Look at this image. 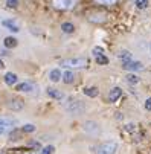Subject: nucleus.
Returning a JSON list of instances; mask_svg holds the SVG:
<instances>
[{
    "mask_svg": "<svg viewBox=\"0 0 151 154\" xmlns=\"http://www.w3.org/2000/svg\"><path fill=\"white\" fill-rule=\"evenodd\" d=\"M87 58L84 57H75V58H66V60H61L60 66L61 67H67V69H82L87 66Z\"/></svg>",
    "mask_w": 151,
    "mask_h": 154,
    "instance_id": "f257e3e1",
    "label": "nucleus"
},
{
    "mask_svg": "<svg viewBox=\"0 0 151 154\" xmlns=\"http://www.w3.org/2000/svg\"><path fill=\"white\" fill-rule=\"evenodd\" d=\"M52 5L60 11H70L78 5V0H52Z\"/></svg>",
    "mask_w": 151,
    "mask_h": 154,
    "instance_id": "f03ea898",
    "label": "nucleus"
},
{
    "mask_svg": "<svg viewBox=\"0 0 151 154\" xmlns=\"http://www.w3.org/2000/svg\"><path fill=\"white\" fill-rule=\"evenodd\" d=\"M66 110L70 113V115H81L84 110H85V105L81 102V101H78V99H75V101H69L67 104H66Z\"/></svg>",
    "mask_w": 151,
    "mask_h": 154,
    "instance_id": "7ed1b4c3",
    "label": "nucleus"
},
{
    "mask_svg": "<svg viewBox=\"0 0 151 154\" xmlns=\"http://www.w3.org/2000/svg\"><path fill=\"white\" fill-rule=\"evenodd\" d=\"M118 149V143L113 140H107L104 143H101L96 149V154H115Z\"/></svg>",
    "mask_w": 151,
    "mask_h": 154,
    "instance_id": "20e7f679",
    "label": "nucleus"
},
{
    "mask_svg": "<svg viewBox=\"0 0 151 154\" xmlns=\"http://www.w3.org/2000/svg\"><path fill=\"white\" fill-rule=\"evenodd\" d=\"M15 90L17 92H21V93H32V92L38 90V85L34 84V82H31V81H25V82L17 84Z\"/></svg>",
    "mask_w": 151,
    "mask_h": 154,
    "instance_id": "39448f33",
    "label": "nucleus"
},
{
    "mask_svg": "<svg viewBox=\"0 0 151 154\" xmlns=\"http://www.w3.org/2000/svg\"><path fill=\"white\" fill-rule=\"evenodd\" d=\"M122 67L125 69V70H130V72H139V70H142L143 69V64L140 63V61H125V63H122Z\"/></svg>",
    "mask_w": 151,
    "mask_h": 154,
    "instance_id": "423d86ee",
    "label": "nucleus"
},
{
    "mask_svg": "<svg viewBox=\"0 0 151 154\" xmlns=\"http://www.w3.org/2000/svg\"><path fill=\"white\" fill-rule=\"evenodd\" d=\"M0 25H2L3 28H6L8 31H11V32H20V26L15 23V21L12 20V18H3L2 21H0Z\"/></svg>",
    "mask_w": 151,
    "mask_h": 154,
    "instance_id": "0eeeda50",
    "label": "nucleus"
},
{
    "mask_svg": "<svg viewBox=\"0 0 151 154\" xmlns=\"http://www.w3.org/2000/svg\"><path fill=\"white\" fill-rule=\"evenodd\" d=\"M107 20L105 14L104 12H90L89 14V21H92V23H104V21Z\"/></svg>",
    "mask_w": 151,
    "mask_h": 154,
    "instance_id": "6e6552de",
    "label": "nucleus"
},
{
    "mask_svg": "<svg viewBox=\"0 0 151 154\" xmlns=\"http://www.w3.org/2000/svg\"><path fill=\"white\" fill-rule=\"evenodd\" d=\"M84 131L85 133H90V134H96L98 131H99V125L93 121H87L84 124Z\"/></svg>",
    "mask_w": 151,
    "mask_h": 154,
    "instance_id": "1a4fd4ad",
    "label": "nucleus"
},
{
    "mask_svg": "<svg viewBox=\"0 0 151 154\" xmlns=\"http://www.w3.org/2000/svg\"><path fill=\"white\" fill-rule=\"evenodd\" d=\"M46 93H48V96L52 98V99H57V101L64 99V93H63L61 90H58V89H54V87H49V89L46 90Z\"/></svg>",
    "mask_w": 151,
    "mask_h": 154,
    "instance_id": "9d476101",
    "label": "nucleus"
},
{
    "mask_svg": "<svg viewBox=\"0 0 151 154\" xmlns=\"http://www.w3.org/2000/svg\"><path fill=\"white\" fill-rule=\"evenodd\" d=\"M6 107L9 110H12V112H20V110L23 108V102H21L20 99H9Z\"/></svg>",
    "mask_w": 151,
    "mask_h": 154,
    "instance_id": "9b49d317",
    "label": "nucleus"
},
{
    "mask_svg": "<svg viewBox=\"0 0 151 154\" xmlns=\"http://www.w3.org/2000/svg\"><path fill=\"white\" fill-rule=\"evenodd\" d=\"M121 96H122V89L121 87H113V89L110 90V93H109V101L110 102H116Z\"/></svg>",
    "mask_w": 151,
    "mask_h": 154,
    "instance_id": "f8f14e48",
    "label": "nucleus"
},
{
    "mask_svg": "<svg viewBox=\"0 0 151 154\" xmlns=\"http://www.w3.org/2000/svg\"><path fill=\"white\" fill-rule=\"evenodd\" d=\"M3 79H5V84L9 85V87H12V85H15V84L18 82V76H17L15 73H12V72H8Z\"/></svg>",
    "mask_w": 151,
    "mask_h": 154,
    "instance_id": "ddd939ff",
    "label": "nucleus"
},
{
    "mask_svg": "<svg viewBox=\"0 0 151 154\" xmlns=\"http://www.w3.org/2000/svg\"><path fill=\"white\" fill-rule=\"evenodd\" d=\"M18 45V40L15 38V37H5L3 38V46L6 48V49H12V48H15Z\"/></svg>",
    "mask_w": 151,
    "mask_h": 154,
    "instance_id": "4468645a",
    "label": "nucleus"
},
{
    "mask_svg": "<svg viewBox=\"0 0 151 154\" xmlns=\"http://www.w3.org/2000/svg\"><path fill=\"white\" fill-rule=\"evenodd\" d=\"M61 76H63V73H61V69H58V67H55V69H52V70L49 72V79H51L52 82L61 81Z\"/></svg>",
    "mask_w": 151,
    "mask_h": 154,
    "instance_id": "2eb2a0df",
    "label": "nucleus"
},
{
    "mask_svg": "<svg viewBox=\"0 0 151 154\" xmlns=\"http://www.w3.org/2000/svg\"><path fill=\"white\" fill-rule=\"evenodd\" d=\"M61 79H63L64 84H73V81H75V73H73L72 70H66V72L63 73Z\"/></svg>",
    "mask_w": 151,
    "mask_h": 154,
    "instance_id": "dca6fc26",
    "label": "nucleus"
},
{
    "mask_svg": "<svg viewBox=\"0 0 151 154\" xmlns=\"http://www.w3.org/2000/svg\"><path fill=\"white\" fill-rule=\"evenodd\" d=\"M61 31L64 34H73L75 26H73V23H70V21H64V23H61Z\"/></svg>",
    "mask_w": 151,
    "mask_h": 154,
    "instance_id": "f3484780",
    "label": "nucleus"
},
{
    "mask_svg": "<svg viewBox=\"0 0 151 154\" xmlns=\"http://www.w3.org/2000/svg\"><path fill=\"white\" fill-rule=\"evenodd\" d=\"M84 95L89 96V98H96L99 95V90H98V87H85V89H84Z\"/></svg>",
    "mask_w": 151,
    "mask_h": 154,
    "instance_id": "a211bd4d",
    "label": "nucleus"
},
{
    "mask_svg": "<svg viewBox=\"0 0 151 154\" xmlns=\"http://www.w3.org/2000/svg\"><path fill=\"white\" fill-rule=\"evenodd\" d=\"M119 58L122 60V63H125V61H131V60H133L131 54L128 52V51H121V54H119Z\"/></svg>",
    "mask_w": 151,
    "mask_h": 154,
    "instance_id": "6ab92c4d",
    "label": "nucleus"
},
{
    "mask_svg": "<svg viewBox=\"0 0 151 154\" xmlns=\"http://www.w3.org/2000/svg\"><path fill=\"white\" fill-rule=\"evenodd\" d=\"M134 5H136L137 9H146L149 2H148V0H134Z\"/></svg>",
    "mask_w": 151,
    "mask_h": 154,
    "instance_id": "aec40b11",
    "label": "nucleus"
},
{
    "mask_svg": "<svg viewBox=\"0 0 151 154\" xmlns=\"http://www.w3.org/2000/svg\"><path fill=\"white\" fill-rule=\"evenodd\" d=\"M95 60H96V63H98L99 66H105V64H109V58H107L105 55H98V57H95Z\"/></svg>",
    "mask_w": 151,
    "mask_h": 154,
    "instance_id": "412c9836",
    "label": "nucleus"
},
{
    "mask_svg": "<svg viewBox=\"0 0 151 154\" xmlns=\"http://www.w3.org/2000/svg\"><path fill=\"white\" fill-rule=\"evenodd\" d=\"M21 131H23V133H34V131H35V125H32V124H26V125L21 127Z\"/></svg>",
    "mask_w": 151,
    "mask_h": 154,
    "instance_id": "4be33fe9",
    "label": "nucleus"
},
{
    "mask_svg": "<svg viewBox=\"0 0 151 154\" xmlns=\"http://www.w3.org/2000/svg\"><path fill=\"white\" fill-rule=\"evenodd\" d=\"M127 81L130 82V84H137L140 79H139V76H137V75H134V73H130V75L127 76Z\"/></svg>",
    "mask_w": 151,
    "mask_h": 154,
    "instance_id": "5701e85b",
    "label": "nucleus"
},
{
    "mask_svg": "<svg viewBox=\"0 0 151 154\" xmlns=\"http://www.w3.org/2000/svg\"><path fill=\"white\" fill-rule=\"evenodd\" d=\"M95 2L99 3V5H104V6H112L118 2V0H95Z\"/></svg>",
    "mask_w": 151,
    "mask_h": 154,
    "instance_id": "b1692460",
    "label": "nucleus"
},
{
    "mask_svg": "<svg viewBox=\"0 0 151 154\" xmlns=\"http://www.w3.org/2000/svg\"><path fill=\"white\" fill-rule=\"evenodd\" d=\"M54 151H55V146L54 145H48V146H45L40 151V154H54Z\"/></svg>",
    "mask_w": 151,
    "mask_h": 154,
    "instance_id": "393cba45",
    "label": "nucleus"
},
{
    "mask_svg": "<svg viewBox=\"0 0 151 154\" xmlns=\"http://www.w3.org/2000/svg\"><path fill=\"white\" fill-rule=\"evenodd\" d=\"M6 6L8 8H12V9L18 8V0H6Z\"/></svg>",
    "mask_w": 151,
    "mask_h": 154,
    "instance_id": "a878e982",
    "label": "nucleus"
},
{
    "mask_svg": "<svg viewBox=\"0 0 151 154\" xmlns=\"http://www.w3.org/2000/svg\"><path fill=\"white\" fill-rule=\"evenodd\" d=\"M92 54H93L95 57H98V55H104V49H102L101 46H98V48H93Z\"/></svg>",
    "mask_w": 151,
    "mask_h": 154,
    "instance_id": "bb28decb",
    "label": "nucleus"
},
{
    "mask_svg": "<svg viewBox=\"0 0 151 154\" xmlns=\"http://www.w3.org/2000/svg\"><path fill=\"white\" fill-rule=\"evenodd\" d=\"M145 108L148 110V112H151V98H148V99L145 101Z\"/></svg>",
    "mask_w": 151,
    "mask_h": 154,
    "instance_id": "cd10ccee",
    "label": "nucleus"
},
{
    "mask_svg": "<svg viewBox=\"0 0 151 154\" xmlns=\"http://www.w3.org/2000/svg\"><path fill=\"white\" fill-rule=\"evenodd\" d=\"M6 130H8V127H5L3 124H0V136L5 134V133H6Z\"/></svg>",
    "mask_w": 151,
    "mask_h": 154,
    "instance_id": "c85d7f7f",
    "label": "nucleus"
},
{
    "mask_svg": "<svg viewBox=\"0 0 151 154\" xmlns=\"http://www.w3.org/2000/svg\"><path fill=\"white\" fill-rule=\"evenodd\" d=\"M5 67V64H3V61H2V58H0V69H3Z\"/></svg>",
    "mask_w": 151,
    "mask_h": 154,
    "instance_id": "c756f323",
    "label": "nucleus"
},
{
    "mask_svg": "<svg viewBox=\"0 0 151 154\" xmlns=\"http://www.w3.org/2000/svg\"><path fill=\"white\" fill-rule=\"evenodd\" d=\"M149 52H151V45H149Z\"/></svg>",
    "mask_w": 151,
    "mask_h": 154,
    "instance_id": "7c9ffc66",
    "label": "nucleus"
},
{
    "mask_svg": "<svg viewBox=\"0 0 151 154\" xmlns=\"http://www.w3.org/2000/svg\"><path fill=\"white\" fill-rule=\"evenodd\" d=\"M0 21H2V20H0Z\"/></svg>",
    "mask_w": 151,
    "mask_h": 154,
    "instance_id": "2f4dec72",
    "label": "nucleus"
}]
</instances>
